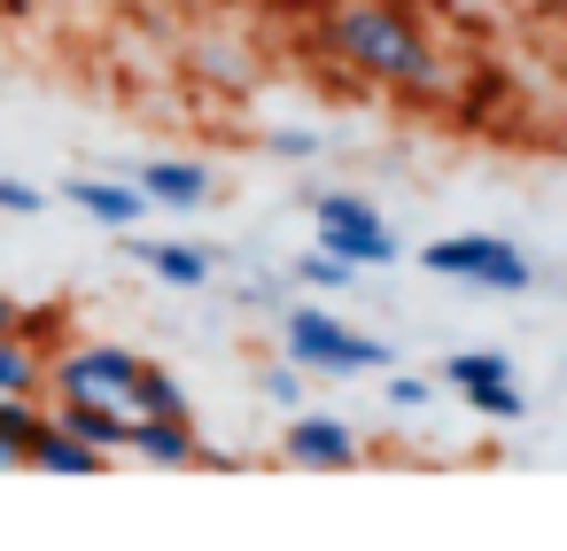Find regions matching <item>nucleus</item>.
I'll return each mask as SVG.
<instances>
[{
  "label": "nucleus",
  "instance_id": "1",
  "mask_svg": "<svg viewBox=\"0 0 567 551\" xmlns=\"http://www.w3.org/2000/svg\"><path fill=\"white\" fill-rule=\"evenodd\" d=\"M319 40H327V55H342L358 79H381V86H404V94H435V86H443L420 17L396 9V0H334L327 24H319Z\"/></svg>",
  "mask_w": 567,
  "mask_h": 551
},
{
  "label": "nucleus",
  "instance_id": "2",
  "mask_svg": "<svg viewBox=\"0 0 567 551\" xmlns=\"http://www.w3.org/2000/svg\"><path fill=\"white\" fill-rule=\"evenodd\" d=\"M280 350H288L303 373H319V381H350V373H389V365H396V350H389V342H373V334L342 326V319H334V311H319V303H303V311H288V319H280Z\"/></svg>",
  "mask_w": 567,
  "mask_h": 551
},
{
  "label": "nucleus",
  "instance_id": "3",
  "mask_svg": "<svg viewBox=\"0 0 567 551\" xmlns=\"http://www.w3.org/2000/svg\"><path fill=\"white\" fill-rule=\"evenodd\" d=\"M420 272L466 280V288H489V295H528V288H536L528 249L505 241V233H435V241L420 249Z\"/></svg>",
  "mask_w": 567,
  "mask_h": 551
},
{
  "label": "nucleus",
  "instance_id": "4",
  "mask_svg": "<svg viewBox=\"0 0 567 551\" xmlns=\"http://www.w3.org/2000/svg\"><path fill=\"white\" fill-rule=\"evenodd\" d=\"M311 218H319V249L342 264H396L404 257V241L381 226V210L365 195H311Z\"/></svg>",
  "mask_w": 567,
  "mask_h": 551
},
{
  "label": "nucleus",
  "instance_id": "5",
  "mask_svg": "<svg viewBox=\"0 0 567 551\" xmlns=\"http://www.w3.org/2000/svg\"><path fill=\"white\" fill-rule=\"evenodd\" d=\"M133 365H141V350H125V342H71L63 357H48V388L55 396H110V404H125Z\"/></svg>",
  "mask_w": 567,
  "mask_h": 551
},
{
  "label": "nucleus",
  "instance_id": "6",
  "mask_svg": "<svg viewBox=\"0 0 567 551\" xmlns=\"http://www.w3.org/2000/svg\"><path fill=\"white\" fill-rule=\"evenodd\" d=\"M443 388H458L482 419H520V412H528L520 373H513V357H497V350H458V357H443Z\"/></svg>",
  "mask_w": 567,
  "mask_h": 551
},
{
  "label": "nucleus",
  "instance_id": "7",
  "mask_svg": "<svg viewBox=\"0 0 567 551\" xmlns=\"http://www.w3.org/2000/svg\"><path fill=\"white\" fill-rule=\"evenodd\" d=\"M280 458H288V466H311V474H350L365 450H358L350 419H334V412H296V419H288Z\"/></svg>",
  "mask_w": 567,
  "mask_h": 551
},
{
  "label": "nucleus",
  "instance_id": "8",
  "mask_svg": "<svg viewBox=\"0 0 567 551\" xmlns=\"http://www.w3.org/2000/svg\"><path fill=\"white\" fill-rule=\"evenodd\" d=\"M125 450L148 458V466H164V474H187V466L210 458L187 412H133V443H125Z\"/></svg>",
  "mask_w": 567,
  "mask_h": 551
},
{
  "label": "nucleus",
  "instance_id": "9",
  "mask_svg": "<svg viewBox=\"0 0 567 551\" xmlns=\"http://www.w3.org/2000/svg\"><path fill=\"white\" fill-rule=\"evenodd\" d=\"M63 202H79L94 226H110V233H133L156 202H148V187L141 179H71L63 187Z\"/></svg>",
  "mask_w": 567,
  "mask_h": 551
},
{
  "label": "nucleus",
  "instance_id": "10",
  "mask_svg": "<svg viewBox=\"0 0 567 551\" xmlns=\"http://www.w3.org/2000/svg\"><path fill=\"white\" fill-rule=\"evenodd\" d=\"M55 427H71L94 450H125L133 443V412L110 404V396H55Z\"/></svg>",
  "mask_w": 567,
  "mask_h": 551
},
{
  "label": "nucleus",
  "instance_id": "11",
  "mask_svg": "<svg viewBox=\"0 0 567 551\" xmlns=\"http://www.w3.org/2000/svg\"><path fill=\"white\" fill-rule=\"evenodd\" d=\"M133 179L148 187V202H156V210H203V202H210V171H203V164H187V156H148Z\"/></svg>",
  "mask_w": 567,
  "mask_h": 551
},
{
  "label": "nucleus",
  "instance_id": "12",
  "mask_svg": "<svg viewBox=\"0 0 567 551\" xmlns=\"http://www.w3.org/2000/svg\"><path fill=\"white\" fill-rule=\"evenodd\" d=\"M133 241V264H148L164 288H203L210 280V249H187V241H141V233H125Z\"/></svg>",
  "mask_w": 567,
  "mask_h": 551
},
{
  "label": "nucleus",
  "instance_id": "13",
  "mask_svg": "<svg viewBox=\"0 0 567 551\" xmlns=\"http://www.w3.org/2000/svg\"><path fill=\"white\" fill-rule=\"evenodd\" d=\"M32 466H40V474H102V466H110V450H94V443H79L71 427H55V419H48V427H40V443H32Z\"/></svg>",
  "mask_w": 567,
  "mask_h": 551
},
{
  "label": "nucleus",
  "instance_id": "14",
  "mask_svg": "<svg viewBox=\"0 0 567 551\" xmlns=\"http://www.w3.org/2000/svg\"><path fill=\"white\" fill-rule=\"evenodd\" d=\"M40 427H48L40 396H0V466H32Z\"/></svg>",
  "mask_w": 567,
  "mask_h": 551
},
{
  "label": "nucleus",
  "instance_id": "15",
  "mask_svg": "<svg viewBox=\"0 0 567 551\" xmlns=\"http://www.w3.org/2000/svg\"><path fill=\"white\" fill-rule=\"evenodd\" d=\"M40 388H48L40 342H24L17 326H0V396H40Z\"/></svg>",
  "mask_w": 567,
  "mask_h": 551
},
{
  "label": "nucleus",
  "instance_id": "16",
  "mask_svg": "<svg viewBox=\"0 0 567 551\" xmlns=\"http://www.w3.org/2000/svg\"><path fill=\"white\" fill-rule=\"evenodd\" d=\"M125 412H187V388H179L156 357H141V365H133V388H125Z\"/></svg>",
  "mask_w": 567,
  "mask_h": 551
},
{
  "label": "nucleus",
  "instance_id": "17",
  "mask_svg": "<svg viewBox=\"0 0 567 551\" xmlns=\"http://www.w3.org/2000/svg\"><path fill=\"white\" fill-rule=\"evenodd\" d=\"M350 272H358V264H342V257H327V249L296 257V288H319V295H327V288H350Z\"/></svg>",
  "mask_w": 567,
  "mask_h": 551
},
{
  "label": "nucleus",
  "instance_id": "18",
  "mask_svg": "<svg viewBox=\"0 0 567 551\" xmlns=\"http://www.w3.org/2000/svg\"><path fill=\"white\" fill-rule=\"evenodd\" d=\"M303 381H311V373H303L296 357H288V365H265V373H257L265 404H280V412H296V404H303Z\"/></svg>",
  "mask_w": 567,
  "mask_h": 551
},
{
  "label": "nucleus",
  "instance_id": "19",
  "mask_svg": "<svg viewBox=\"0 0 567 551\" xmlns=\"http://www.w3.org/2000/svg\"><path fill=\"white\" fill-rule=\"evenodd\" d=\"M0 210H9V218H40V210H48V195H40L32 179H0Z\"/></svg>",
  "mask_w": 567,
  "mask_h": 551
},
{
  "label": "nucleus",
  "instance_id": "20",
  "mask_svg": "<svg viewBox=\"0 0 567 551\" xmlns=\"http://www.w3.org/2000/svg\"><path fill=\"white\" fill-rule=\"evenodd\" d=\"M265 148H272L280 164H303V156H319V133H303V125H280V133H272Z\"/></svg>",
  "mask_w": 567,
  "mask_h": 551
},
{
  "label": "nucleus",
  "instance_id": "21",
  "mask_svg": "<svg viewBox=\"0 0 567 551\" xmlns=\"http://www.w3.org/2000/svg\"><path fill=\"white\" fill-rule=\"evenodd\" d=\"M427 388H435V381H420V373H389V404H396V412H420Z\"/></svg>",
  "mask_w": 567,
  "mask_h": 551
},
{
  "label": "nucleus",
  "instance_id": "22",
  "mask_svg": "<svg viewBox=\"0 0 567 551\" xmlns=\"http://www.w3.org/2000/svg\"><path fill=\"white\" fill-rule=\"evenodd\" d=\"M17 319H24V303H17L9 288H0V326H17Z\"/></svg>",
  "mask_w": 567,
  "mask_h": 551
}]
</instances>
